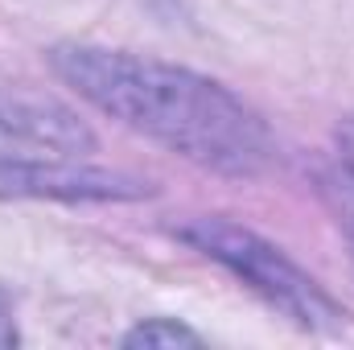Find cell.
Segmentation results:
<instances>
[{"instance_id": "8992f818", "label": "cell", "mask_w": 354, "mask_h": 350, "mask_svg": "<svg viewBox=\"0 0 354 350\" xmlns=\"http://www.w3.org/2000/svg\"><path fill=\"white\" fill-rule=\"evenodd\" d=\"M4 347H17V317H12V301H8V293L0 288V350Z\"/></svg>"}, {"instance_id": "3957f363", "label": "cell", "mask_w": 354, "mask_h": 350, "mask_svg": "<svg viewBox=\"0 0 354 350\" xmlns=\"http://www.w3.org/2000/svg\"><path fill=\"white\" fill-rule=\"evenodd\" d=\"M185 243H194L202 256L218 260L231 268L248 288H256L268 305H276L284 317H292L305 330H338L346 322V313L338 309V301L297 264L288 260L280 248H272L256 231L227 223V219H194L177 231Z\"/></svg>"}, {"instance_id": "5b68a950", "label": "cell", "mask_w": 354, "mask_h": 350, "mask_svg": "<svg viewBox=\"0 0 354 350\" xmlns=\"http://www.w3.org/2000/svg\"><path fill=\"white\" fill-rule=\"evenodd\" d=\"M326 198H330V206L338 214V227H342V235H346V243L354 252V174L330 177L326 181Z\"/></svg>"}, {"instance_id": "6da1fadb", "label": "cell", "mask_w": 354, "mask_h": 350, "mask_svg": "<svg viewBox=\"0 0 354 350\" xmlns=\"http://www.w3.org/2000/svg\"><path fill=\"white\" fill-rule=\"evenodd\" d=\"M50 66L103 116L214 174L256 177L276 153L272 132L243 99L185 66L103 46H58Z\"/></svg>"}, {"instance_id": "7a4b0ae2", "label": "cell", "mask_w": 354, "mask_h": 350, "mask_svg": "<svg viewBox=\"0 0 354 350\" xmlns=\"http://www.w3.org/2000/svg\"><path fill=\"white\" fill-rule=\"evenodd\" d=\"M91 132L66 111L0 99V190L50 198H124L140 194L115 174L87 169Z\"/></svg>"}, {"instance_id": "277c9868", "label": "cell", "mask_w": 354, "mask_h": 350, "mask_svg": "<svg viewBox=\"0 0 354 350\" xmlns=\"http://www.w3.org/2000/svg\"><path fill=\"white\" fill-rule=\"evenodd\" d=\"M124 347H202V338H198L189 326H181V322L153 317V322H140V326L124 338Z\"/></svg>"}]
</instances>
